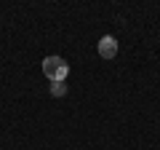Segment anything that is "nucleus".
I'll list each match as a JSON object with an SVG mask.
<instances>
[{
	"instance_id": "nucleus-1",
	"label": "nucleus",
	"mask_w": 160,
	"mask_h": 150,
	"mask_svg": "<svg viewBox=\"0 0 160 150\" xmlns=\"http://www.w3.org/2000/svg\"><path fill=\"white\" fill-rule=\"evenodd\" d=\"M43 75L51 83H64V78L69 75V64L62 56H46L43 59Z\"/></svg>"
},
{
	"instance_id": "nucleus-2",
	"label": "nucleus",
	"mask_w": 160,
	"mask_h": 150,
	"mask_svg": "<svg viewBox=\"0 0 160 150\" xmlns=\"http://www.w3.org/2000/svg\"><path fill=\"white\" fill-rule=\"evenodd\" d=\"M96 51H99L102 59H115V56H118V40H115L112 35H104L102 40H99Z\"/></svg>"
},
{
	"instance_id": "nucleus-3",
	"label": "nucleus",
	"mask_w": 160,
	"mask_h": 150,
	"mask_svg": "<svg viewBox=\"0 0 160 150\" xmlns=\"http://www.w3.org/2000/svg\"><path fill=\"white\" fill-rule=\"evenodd\" d=\"M51 94H53V97H64V94H67L64 83H53V86H51Z\"/></svg>"
}]
</instances>
